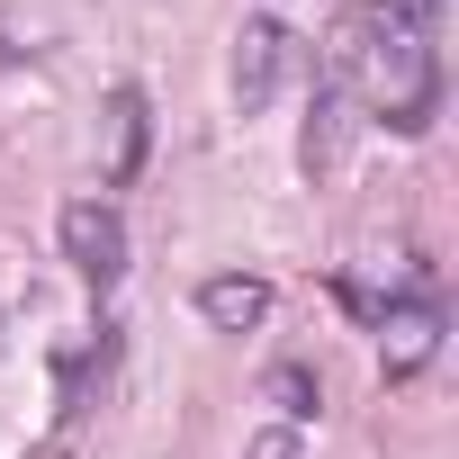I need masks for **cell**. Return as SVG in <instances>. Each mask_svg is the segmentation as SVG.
I'll return each instance as SVG.
<instances>
[{"label":"cell","instance_id":"6da1fadb","mask_svg":"<svg viewBox=\"0 0 459 459\" xmlns=\"http://www.w3.org/2000/svg\"><path fill=\"white\" fill-rule=\"evenodd\" d=\"M325 91L387 135H423L441 117V0H360L325 46Z\"/></svg>","mask_w":459,"mask_h":459},{"label":"cell","instance_id":"7a4b0ae2","mask_svg":"<svg viewBox=\"0 0 459 459\" xmlns=\"http://www.w3.org/2000/svg\"><path fill=\"white\" fill-rule=\"evenodd\" d=\"M64 262L91 280V289H117L126 280V216L108 198H73L64 207Z\"/></svg>","mask_w":459,"mask_h":459},{"label":"cell","instance_id":"3957f363","mask_svg":"<svg viewBox=\"0 0 459 459\" xmlns=\"http://www.w3.org/2000/svg\"><path fill=\"white\" fill-rule=\"evenodd\" d=\"M289 73H298V37H289L280 19H253V28L235 37V108L262 117V108L289 91Z\"/></svg>","mask_w":459,"mask_h":459},{"label":"cell","instance_id":"277c9868","mask_svg":"<svg viewBox=\"0 0 459 459\" xmlns=\"http://www.w3.org/2000/svg\"><path fill=\"white\" fill-rule=\"evenodd\" d=\"M378 333H387V378H414L432 360V342H441V289H432V271H414L405 298H378Z\"/></svg>","mask_w":459,"mask_h":459},{"label":"cell","instance_id":"5b68a950","mask_svg":"<svg viewBox=\"0 0 459 459\" xmlns=\"http://www.w3.org/2000/svg\"><path fill=\"white\" fill-rule=\"evenodd\" d=\"M198 316H207L216 333H253V325L271 316V280H253V271H216V280L198 289Z\"/></svg>","mask_w":459,"mask_h":459},{"label":"cell","instance_id":"8992f818","mask_svg":"<svg viewBox=\"0 0 459 459\" xmlns=\"http://www.w3.org/2000/svg\"><path fill=\"white\" fill-rule=\"evenodd\" d=\"M108 108H117V171H108V180L126 189V180L144 171V144H153V117H144V91H135V82H117V100H108Z\"/></svg>","mask_w":459,"mask_h":459},{"label":"cell","instance_id":"52a82bcc","mask_svg":"<svg viewBox=\"0 0 459 459\" xmlns=\"http://www.w3.org/2000/svg\"><path fill=\"white\" fill-rule=\"evenodd\" d=\"M262 396L280 405V423H307V414L325 405V387H316V369H307V360H280V369L262 378Z\"/></svg>","mask_w":459,"mask_h":459},{"label":"cell","instance_id":"ba28073f","mask_svg":"<svg viewBox=\"0 0 459 459\" xmlns=\"http://www.w3.org/2000/svg\"><path fill=\"white\" fill-rule=\"evenodd\" d=\"M244 459H307V432H298V423H271V432L244 441Z\"/></svg>","mask_w":459,"mask_h":459},{"label":"cell","instance_id":"9c48e42d","mask_svg":"<svg viewBox=\"0 0 459 459\" xmlns=\"http://www.w3.org/2000/svg\"><path fill=\"white\" fill-rule=\"evenodd\" d=\"M19 55H28V46H19V37H10V28H0V73H10V64H19Z\"/></svg>","mask_w":459,"mask_h":459}]
</instances>
